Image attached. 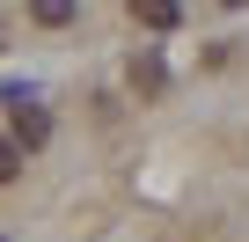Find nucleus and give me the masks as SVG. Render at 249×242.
<instances>
[{
    "mask_svg": "<svg viewBox=\"0 0 249 242\" xmlns=\"http://www.w3.org/2000/svg\"><path fill=\"white\" fill-rule=\"evenodd\" d=\"M15 176H22V147L0 132V184H15Z\"/></svg>",
    "mask_w": 249,
    "mask_h": 242,
    "instance_id": "4",
    "label": "nucleus"
},
{
    "mask_svg": "<svg viewBox=\"0 0 249 242\" xmlns=\"http://www.w3.org/2000/svg\"><path fill=\"white\" fill-rule=\"evenodd\" d=\"M30 15H37L44 30H66V22H73V0H30Z\"/></svg>",
    "mask_w": 249,
    "mask_h": 242,
    "instance_id": "3",
    "label": "nucleus"
},
{
    "mask_svg": "<svg viewBox=\"0 0 249 242\" xmlns=\"http://www.w3.org/2000/svg\"><path fill=\"white\" fill-rule=\"evenodd\" d=\"M220 8H249V0H220Z\"/></svg>",
    "mask_w": 249,
    "mask_h": 242,
    "instance_id": "5",
    "label": "nucleus"
},
{
    "mask_svg": "<svg viewBox=\"0 0 249 242\" xmlns=\"http://www.w3.org/2000/svg\"><path fill=\"white\" fill-rule=\"evenodd\" d=\"M8 103H15V117H8V140H15V147H22V154H37V147H44V140H52V117H44V110H37V103H30V95H22V88H15V95H8Z\"/></svg>",
    "mask_w": 249,
    "mask_h": 242,
    "instance_id": "1",
    "label": "nucleus"
},
{
    "mask_svg": "<svg viewBox=\"0 0 249 242\" xmlns=\"http://www.w3.org/2000/svg\"><path fill=\"white\" fill-rule=\"evenodd\" d=\"M132 22H147V30H176V22H183V0H132Z\"/></svg>",
    "mask_w": 249,
    "mask_h": 242,
    "instance_id": "2",
    "label": "nucleus"
}]
</instances>
